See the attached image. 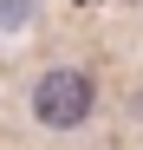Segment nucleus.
<instances>
[{
  "label": "nucleus",
  "mask_w": 143,
  "mask_h": 150,
  "mask_svg": "<svg viewBox=\"0 0 143 150\" xmlns=\"http://www.w3.org/2000/svg\"><path fill=\"white\" fill-rule=\"evenodd\" d=\"M33 111H39V124H52V131L85 124V117H91V79L72 72V65H52V72L33 85Z\"/></svg>",
  "instance_id": "f257e3e1"
}]
</instances>
